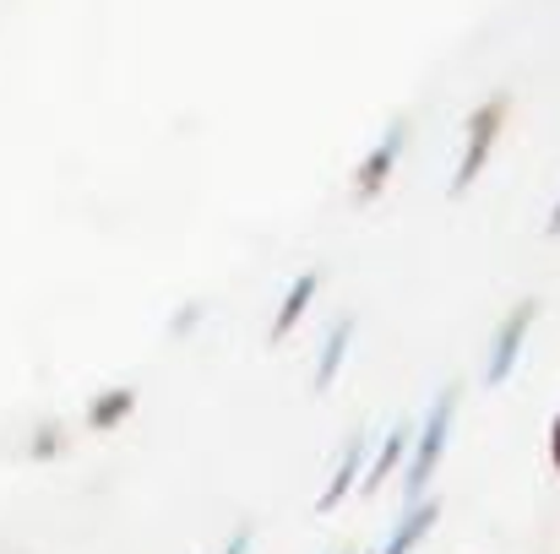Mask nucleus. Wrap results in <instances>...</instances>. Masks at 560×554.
Masks as SVG:
<instances>
[{
  "label": "nucleus",
  "instance_id": "f257e3e1",
  "mask_svg": "<svg viewBox=\"0 0 560 554\" xmlns=\"http://www.w3.org/2000/svg\"><path fill=\"white\" fill-rule=\"evenodd\" d=\"M501 120H506V98H490L468 115V142H463V164H457V180H452V196H463L468 185L485 175L495 142H501Z\"/></svg>",
  "mask_w": 560,
  "mask_h": 554
},
{
  "label": "nucleus",
  "instance_id": "f03ea898",
  "mask_svg": "<svg viewBox=\"0 0 560 554\" xmlns=\"http://www.w3.org/2000/svg\"><path fill=\"white\" fill-rule=\"evenodd\" d=\"M452 413H457V386H446V391L435 397V408H430V419H424V429H419V451H413V468H408V495H424V484H430V473H435V462H441V451H446Z\"/></svg>",
  "mask_w": 560,
  "mask_h": 554
},
{
  "label": "nucleus",
  "instance_id": "7ed1b4c3",
  "mask_svg": "<svg viewBox=\"0 0 560 554\" xmlns=\"http://www.w3.org/2000/svg\"><path fill=\"white\" fill-rule=\"evenodd\" d=\"M534 321H539V299H523V305L501 321V332H495V343H490V365H485V380H490V386H506V375L517 365V354H523Z\"/></svg>",
  "mask_w": 560,
  "mask_h": 554
},
{
  "label": "nucleus",
  "instance_id": "20e7f679",
  "mask_svg": "<svg viewBox=\"0 0 560 554\" xmlns=\"http://www.w3.org/2000/svg\"><path fill=\"white\" fill-rule=\"evenodd\" d=\"M397 153H402V126H392V131L375 142L371 158L360 164V175H354V196H360V201L381 196V185L392 180V164H397Z\"/></svg>",
  "mask_w": 560,
  "mask_h": 554
},
{
  "label": "nucleus",
  "instance_id": "39448f33",
  "mask_svg": "<svg viewBox=\"0 0 560 554\" xmlns=\"http://www.w3.org/2000/svg\"><path fill=\"white\" fill-rule=\"evenodd\" d=\"M316 288H322V272H300V278L289 283V294H283V305H278V316H272V343H283V338L300 327V316L311 310Z\"/></svg>",
  "mask_w": 560,
  "mask_h": 554
},
{
  "label": "nucleus",
  "instance_id": "423d86ee",
  "mask_svg": "<svg viewBox=\"0 0 560 554\" xmlns=\"http://www.w3.org/2000/svg\"><path fill=\"white\" fill-rule=\"evenodd\" d=\"M349 338H354V321H338V327L327 332V343H322V359H316V391H327V386L338 380L343 354H349Z\"/></svg>",
  "mask_w": 560,
  "mask_h": 554
},
{
  "label": "nucleus",
  "instance_id": "0eeeda50",
  "mask_svg": "<svg viewBox=\"0 0 560 554\" xmlns=\"http://www.w3.org/2000/svg\"><path fill=\"white\" fill-rule=\"evenodd\" d=\"M131 408H137V391L115 386V391H104V397H93V402H88V424H93V429H115Z\"/></svg>",
  "mask_w": 560,
  "mask_h": 554
},
{
  "label": "nucleus",
  "instance_id": "6e6552de",
  "mask_svg": "<svg viewBox=\"0 0 560 554\" xmlns=\"http://www.w3.org/2000/svg\"><path fill=\"white\" fill-rule=\"evenodd\" d=\"M402 451H408V429H402V424H397V429H392V435H386V446H381V451H375L371 473H365V495H375V490H381V484H386V479H392V473H397V462H402Z\"/></svg>",
  "mask_w": 560,
  "mask_h": 554
},
{
  "label": "nucleus",
  "instance_id": "1a4fd4ad",
  "mask_svg": "<svg viewBox=\"0 0 560 554\" xmlns=\"http://www.w3.org/2000/svg\"><path fill=\"white\" fill-rule=\"evenodd\" d=\"M360 451H365L360 440H349V446H343V462H338V473H332V484H327V495H322V511H332V506H338V500H343V495L354 490V473H360Z\"/></svg>",
  "mask_w": 560,
  "mask_h": 554
},
{
  "label": "nucleus",
  "instance_id": "9d476101",
  "mask_svg": "<svg viewBox=\"0 0 560 554\" xmlns=\"http://www.w3.org/2000/svg\"><path fill=\"white\" fill-rule=\"evenodd\" d=\"M550 462H556V473H560V413H556V424H550Z\"/></svg>",
  "mask_w": 560,
  "mask_h": 554
},
{
  "label": "nucleus",
  "instance_id": "9b49d317",
  "mask_svg": "<svg viewBox=\"0 0 560 554\" xmlns=\"http://www.w3.org/2000/svg\"><path fill=\"white\" fill-rule=\"evenodd\" d=\"M223 554H250V533H234V539H229V550Z\"/></svg>",
  "mask_w": 560,
  "mask_h": 554
},
{
  "label": "nucleus",
  "instance_id": "f8f14e48",
  "mask_svg": "<svg viewBox=\"0 0 560 554\" xmlns=\"http://www.w3.org/2000/svg\"><path fill=\"white\" fill-rule=\"evenodd\" d=\"M545 234H560V201H556V212H550V223H545Z\"/></svg>",
  "mask_w": 560,
  "mask_h": 554
}]
</instances>
